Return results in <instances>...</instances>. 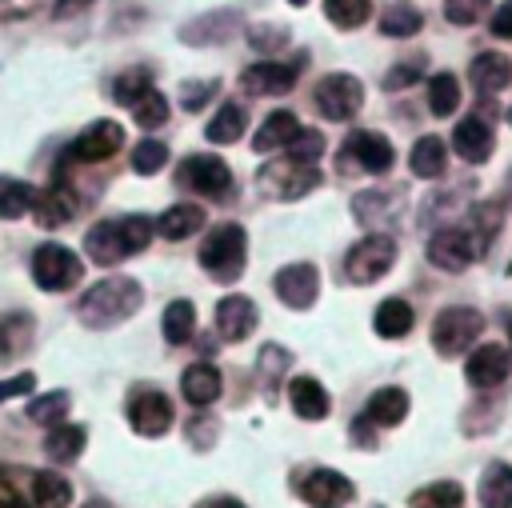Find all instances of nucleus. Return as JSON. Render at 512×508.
I'll return each instance as SVG.
<instances>
[{
    "mask_svg": "<svg viewBox=\"0 0 512 508\" xmlns=\"http://www.w3.org/2000/svg\"><path fill=\"white\" fill-rule=\"evenodd\" d=\"M140 304H144L140 280L108 276V280H96V284L76 300V316H80L84 328H116V324H124L128 316H136Z\"/></svg>",
    "mask_w": 512,
    "mask_h": 508,
    "instance_id": "obj_1",
    "label": "nucleus"
},
{
    "mask_svg": "<svg viewBox=\"0 0 512 508\" xmlns=\"http://www.w3.org/2000/svg\"><path fill=\"white\" fill-rule=\"evenodd\" d=\"M152 232H156V224H152L148 216H140V212H132V216H112V220H100L96 228L84 232V252H88V260L112 268V264H120L124 256L144 252V248L152 244Z\"/></svg>",
    "mask_w": 512,
    "mask_h": 508,
    "instance_id": "obj_2",
    "label": "nucleus"
},
{
    "mask_svg": "<svg viewBox=\"0 0 512 508\" xmlns=\"http://www.w3.org/2000/svg\"><path fill=\"white\" fill-rule=\"evenodd\" d=\"M244 260H248V236L240 224H216L200 244V268L220 284H232L244 272Z\"/></svg>",
    "mask_w": 512,
    "mask_h": 508,
    "instance_id": "obj_3",
    "label": "nucleus"
},
{
    "mask_svg": "<svg viewBox=\"0 0 512 508\" xmlns=\"http://www.w3.org/2000/svg\"><path fill=\"white\" fill-rule=\"evenodd\" d=\"M256 184L272 200H300L312 188H320V168L304 164V160H292V156H276L256 172Z\"/></svg>",
    "mask_w": 512,
    "mask_h": 508,
    "instance_id": "obj_4",
    "label": "nucleus"
},
{
    "mask_svg": "<svg viewBox=\"0 0 512 508\" xmlns=\"http://www.w3.org/2000/svg\"><path fill=\"white\" fill-rule=\"evenodd\" d=\"M484 332V316L468 304H448L436 312L432 320V348L440 356H464V348H472Z\"/></svg>",
    "mask_w": 512,
    "mask_h": 508,
    "instance_id": "obj_5",
    "label": "nucleus"
},
{
    "mask_svg": "<svg viewBox=\"0 0 512 508\" xmlns=\"http://www.w3.org/2000/svg\"><path fill=\"white\" fill-rule=\"evenodd\" d=\"M396 264V240L388 232H368L360 236L348 256H344V276L352 284H376L380 276H388Z\"/></svg>",
    "mask_w": 512,
    "mask_h": 508,
    "instance_id": "obj_6",
    "label": "nucleus"
},
{
    "mask_svg": "<svg viewBox=\"0 0 512 508\" xmlns=\"http://www.w3.org/2000/svg\"><path fill=\"white\" fill-rule=\"evenodd\" d=\"M176 184L204 200H232V168L220 156H204V152L188 156L176 168Z\"/></svg>",
    "mask_w": 512,
    "mask_h": 508,
    "instance_id": "obj_7",
    "label": "nucleus"
},
{
    "mask_svg": "<svg viewBox=\"0 0 512 508\" xmlns=\"http://www.w3.org/2000/svg\"><path fill=\"white\" fill-rule=\"evenodd\" d=\"M84 276V260L64 244H40L32 252V280L44 292H68Z\"/></svg>",
    "mask_w": 512,
    "mask_h": 508,
    "instance_id": "obj_8",
    "label": "nucleus"
},
{
    "mask_svg": "<svg viewBox=\"0 0 512 508\" xmlns=\"http://www.w3.org/2000/svg\"><path fill=\"white\" fill-rule=\"evenodd\" d=\"M480 256H484V248H480V240H476L468 228L448 224V228H436V232L428 236V260H432L440 272H464V268H472Z\"/></svg>",
    "mask_w": 512,
    "mask_h": 508,
    "instance_id": "obj_9",
    "label": "nucleus"
},
{
    "mask_svg": "<svg viewBox=\"0 0 512 508\" xmlns=\"http://www.w3.org/2000/svg\"><path fill=\"white\" fill-rule=\"evenodd\" d=\"M316 108L324 120H352L364 108V84L352 72H328L316 84Z\"/></svg>",
    "mask_w": 512,
    "mask_h": 508,
    "instance_id": "obj_10",
    "label": "nucleus"
},
{
    "mask_svg": "<svg viewBox=\"0 0 512 508\" xmlns=\"http://www.w3.org/2000/svg\"><path fill=\"white\" fill-rule=\"evenodd\" d=\"M340 168L344 172H372V176H380V172H388L392 168V160H396V152H392V144H388V136H380V132H352L344 144H340Z\"/></svg>",
    "mask_w": 512,
    "mask_h": 508,
    "instance_id": "obj_11",
    "label": "nucleus"
},
{
    "mask_svg": "<svg viewBox=\"0 0 512 508\" xmlns=\"http://www.w3.org/2000/svg\"><path fill=\"white\" fill-rule=\"evenodd\" d=\"M272 288H276V300L284 308H296V312H308L320 296V272L316 264L308 260H296V264H284L276 276H272Z\"/></svg>",
    "mask_w": 512,
    "mask_h": 508,
    "instance_id": "obj_12",
    "label": "nucleus"
},
{
    "mask_svg": "<svg viewBox=\"0 0 512 508\" xmlns=\"http://www.w3.org/2000/svg\"><path fill=\"white\" fill-rule=\"evenodd\" d=\"M296 492H300V500L308 508H344L356 496L352 480L344 472H336V468H312V472H304L300 484H296Z\"/></svg>",
    "mask_w": 512,
    "mask_h": 508,
    "instance_id": "obj_13",
    "label": "nucleus"
},
{
    "mask_svg": "<svg viewBox=\"0 0 512 508\" xmlns=\"http://www.w3.org/2000/svg\"><path fill=\"white\" fill-rule=\"evenodd\" d=\"M300 68H304V56H296V60H260V64L240 72V88L248 96H284L296 84Z\"/></svg>",
    "mask_w": 512,
    "mask_h": 508,
    "instance_id": "obj_14",
    "label": "nucleus"
},
{
    "mask_svg": "<svg viewBox=\"0 0 512 508\" xmlns=\"http://www.w3.org/2000/svg\"><path fill=\"white\" fill-rule=\"evenodd\" d=\"M120 144H124V128L116 120H96V124H88L72 140L68 160H76V164H104V160H112L120 152Z\"/></svg>",
    "mask_w": 512,
    "mask_h": 508,
    "instance_id": "obj_15",
    "label": "nucleus"
},
{
    "mask_svg": "<svg viewBox=\"0 0 512 508\" xmlns=\"http://www.w3.org/2000/svg\"><path fill=\"white\" fill-rule=\"evenodd\" d=\"M464 376L472 388L488 392V388H500L508 376H512V352L504 344H480L468 352L464 360Z\"/></svg>",
    "mask_w": 512,
    "mask_h": 508,
    "instance_id": "obj_16",
    "label": "nucleus"
},
{
    "mask_svg": "<svg viewBox=\"0 0 512 508\" xmlns=\"http://www.w3.org/2000/svg\"><path fill=\"white\" fill-rule=\"evenodd\" d=\"M256 324H260V308L248 300V296H240V292H232V296H224L220 304H216V332L224 336V340H244V336H252L256 332Z\"/></svg>",
    "mask_w": 512,
    "mask_h": 508,
    "instance_id": "obj_17",
    "label": "nucleus"
},
{
    "mask_svg": "<svg viewBox=\"0 0 512 508\" xmlns=\"http://www.w3.org/2000/svg\"><path fill=\"white\" fill-rule=\"evenodd\" d=\"M128 424L140 436H164L172 428V400L164 392H140L128 404Z\"/></svg>",
    "mask_w": 512,
    "mask_h": 508,
    "instance_id": "obj_18",
    "label": "nucleus"
},
{
    "mask_svg": "<svg viewBox=\"0 0 512 508\" xmlns=\"http://www.w3.org/2000/svg\"><path fill=\"white\" fill-rule=\"evenodd\" d=\"M492 144H496V136H492V124H488L484 116H464V120L452 128V148H456V156H464L468 164H484V160L492 156Z\"/></svg>",
    "mask_w": 512,
    "mask_h": 508,
    "instance_id": "obj_19",
    "label": "nucleus"
},
{
    "mask_svg": "<svg viewBox=\"0 0 512 508\" xmlns=\"http://www.w3.org/2000/svg\"><path fill=\"white\" fill-rule=\"evenodd\" d=\"M408 408H412V400H408L404 388H376V392L368 396L360 420H368L372 428H396V424H404Z\"/></svg>",
    "mask_w": 512,
    "mask_h": 508,
    "instance_id": "obj_20",
    "label": "nucleus"
},
{
    "mask_svg": "<svg viewBox=\"0 0 512 508\" xmlns=\"http://www.w3.org/2000/svg\"><path fill=\"white\" fill-rule=\"evenodd\" d=\"M288 400H292V412L300 420H324L332 412V396L316 376H296L288 384Z\"/></svg>",
    "mask_w": 512,
    "mask_h": 508,
    "instance_id": "obj_21",
    "label": "nucleus"
},
{
    "mask_svg": "<svg viewBox=\"0 0 512 508\" xmlns=\"http://www.w3.org/2000/svg\"><path fill=\"white\" fill-rule=\"evenodd\" d=\"M296 136H300V120H296L288 108H276V112H268L264 124L256 128L252 148H256V152H276V148H288Z\"/></svg>",
    "mask_w": 512,
    "mask_h": 508,
    "instance_id": "obj_22",
    "label": "nucleus"
},
{
    "mask_svg": "<svg viewBox=\"0 0 512 508\" xmlns=\"http://www.w3.org/2000/svg\"><path fill=\"white\" fill-rule=\"evenodd\" d=\"M468 80L476 84V92H500L512 84V60L504 52H480L468 64Z\"/></svg>",
    "mask_w": 512,
    "mask_h": 508,
    "instance_id": "obj_23",
    "label": "nucleus"
},
{
    "mask_svg": "<svg viewBox=\"0 0 512 508\" xmlns=\"http://www.w3.org/2000/svg\"><path fill=\"white\" fill-rule=\"evenodd\" d=\"M412 320H416V316H412V304L400 300V296L380 300L376 312H372V328H376V336H384V340L408 336V332H412Z\"/></svg>",
    "mask_w": 512,
    "mask_h": 508,
    "instance_id": "obj_24",
    "label": "nucleus"
},
{
    "mask_svg": "<svg viewBox=\"0 0 512 508\" xmlns=\"http://www.w3.org/2000/svg\"><path fill=\"white\" fill-rule=\"evenodd\" d=\"M220 372L212 368V364H188L184 368V376H180V392H184V400L188 404H196V408H208L216 396H220Z\"/></svg>",
    "mask_w": 512,
    "mask_h": 508,
    "instance_id": "obj_25",
    "label": "nucleus"
},
{
    "mask_svg": "<svg viewBox=\"0 0 512 508\" xmlns=\"http://www.w3.org/2000/svg\"><path fill=\"white\" fill-rule=\"evenodd\" d=\"M240 16L228 8V12H208V16H196L192 24H184L180 28V40L184 44H220V40H228L232 36V24H236Z\"/></svg>",
    "mask_w": 512,
    "mask_h": 508,
    "instance_id": "obj_26",
    "label": "nucleus"
},
{
    "mask_svg": "<svg viewBox=\"0 0 512 508\" xmlns=\"http://www.w3.org/2000/svg\"><path fill=\"white\" fill-rule=\"evenodd\" d=\"M408 168H412V176H420V180L444 176V168H448V148H444V140H440V136H420V140L412 144V152H408Z\"/></svg>",
    "mask_w": 512,
    "mask_h": 508,
    "instance_id": "obj_27",
    "label": "nucleus"
},
{
    "mask_svg": "<svg viewBox=\"0 0 512 508\" xmlns=\"http://www.w3.org/2000/svg\"><path fill=\"white\" fill-rule=\"evenodd\" d=\"M480 508H512V464L492 460L480 476Z\"/></svg>",
    "mask_w": 512,
    "mask_h": 508,
    "instance_id": "obj_28",
    "label": "nucleus"
},
{
    "mask_svg": "<svg viewBox=\"0 0 512 508\" xmlns=\"http://www.w3.org/2000/svg\"><path fill=\"white\" fill-rule=\"evenodd\" d=\"M72 212H76V204H72L68 188H44L32 200V216H36L40 228H60V224L72 220Z\"/></svg>",
    "mask_w": 512,
    "mask_h": 508,
    "instance_id": "obj_29",
    "label": "nucleus"
},
{
    "mask_svg": "<svg viewBox=\"0 0 512 508\" xmlns=\"http://www.w3.org/2000/svg\"><path fill=\"white\" fill-rule=\"evenodd\" d=\"M200 224H204V208H200V204H172V208L160 212L156 232H160L164 240H184V236H192Z\"/></svg>",
    "mask_w": 512,
    "mask_h": 508,
    "instance_id": "obj_30",
    "label": "nucleus"
},
{
    "mask_svg": "<svg viewBox=\"0 0 512 508\" xmlns=\"http://www.w3.org/2000/svg\"><path fill=\"white\" fill-rule=\"evenodd\" d=\"M84 440H88V432H84L80 424H56V428H48V436H44V452H48V460H56V464H72V460L84 452Z\"/></svg>",
    "mask_w": 512,
    "mask_h": 508,
    "instance_id": "obj_31",
    "label": "nucleus"
},
{
    "mask_svg": "<svg viewBox=\"0 0 512 508\" xmlns=\"http://www.w3.org/2000/svg\"><path fill=\"white\" fill-rule=\"evenodd\" d=\"M420 28H424V12H420L416 4H408V0H396V4H388V8L380 12V32L392 36V40L416 36Z\"/></svg>",
    "mask_w": 512,
    "mask_h": 508,
    "instance_id": "obj_32",
    "label": "nucleus"
},
{
    "mask_svg": "<svg viewBox=\"0 0 512 508\" xmlns=\"http://www.w3.org/2000/svg\"><path fill=\"white\" fill-rule=\"evenodd\" d=\"M32 336H36V324H32L24 312L4 316V320H0V360H16V356H24L28 344H32Z\"/></svg>",
    "mask_w": 512,
    "mask_h": 508,
    "instance_id": "obj_33",
    "label": "nucleus"
},
{
    "mask_svg": "<svg viewBox=\"0 0 512 508\" xmlns=\"http://www.w3.org/2000/svg\"><path fill=\"white\" fill-rule=\"evenodd\" d=\"M28 492L36 500V508H68L72 504V484L56 472H32Z\"/></svg>",
    "mask_w": 512,
    "mask_h": 508,
    "instance_id": "obj_34",
    "label": "nucleus"
},
{
    "mask_svg": "<svg viewBox=\"0 0 512 508\" xmlns=\"http://www.w3.org/2000/svg\"><path fill=\"white\" fill-rule=\"evenodd\" d=\"M244 124H248V116H244L240 104H220L216 116L208 120L204 136H208L212 144H236V140L244 136Z\"/></svg>",
    "mask_w": 512,
    "mask_h": 508,
    "instance_id": "obj_35",
    "label": "nucleus"
},
{
    "mask_svg": "<svg viewBox=\"0 0 512 508\" xmlns=\"http://www.w3.org/2000/svg\"><path fill=\"white\" fill-rule=\"evenodd\" d=\"M160 324H164V340H168V344L192 340V332H196V304H192V300H172V304L164 308Z\"/></svg>",
    "mask_w": 512,
    "mask_h": 508,
    "instance_id": "obj_36",
    "label": "nucleus"
},
{
    "mask_svg": "<svg viewBox=\"0 0 512 508\" xmlns=\"http://www.w3.org/2000/svg\"><path fill=\"white\" fill-rule=\"evenodd\" d=\"M408 508H464V488L456 480H436L412 492Z\"/></svg>",
    "mask_w": 512,
    "mask_h": 508,
    "instance_id": "obj_37",
    "label": "nucleus"
},
{
    "mask_svg": "<svg viewBox=\"0 0 512 508\" xmlns=\"http://www.w3.org/2000/svg\"><path fill=\"white\" fill-rule=\"evenodd\" d=\"M428 108L432 116H452L460 108V80L452 72H436L428 80Z\"/></svg>",
    "mask_w": 512,
    "mask_h": 508,
    "instance_id": "obj_38",
    "label": "nucleus"
},
{
    "mask_svg": "<svg viewBox=\"0 0 512 508\" xmlns=\"http://www.w3.org/2000/svg\"><path fill=\"white\" fill-rule=\"evenodd\" d=\"M68 404H72V396H68L64 388L44 392V396H36V400L28 404V420H32V424H44V428H56V424H64Z\"/></svg>",
    "mask_w": 512,
    "mask_h": 508,
    "instance_id": "obj_39",
    "label": "nucleus"
},
{
    "mask_svg": "<svg viewBox=\"0 0 512 508\" xmlns=\"http://www.w3.org/2000/svg\"><path fill=\"white\" fill-rule=\"evenodd\" d=\"M32 184L24 180H0V220H20L24 212H32Z\"/></svg>",
    "mask_w": 512,
    "mask_h": 508,
    "instance_id": "obj_40",
    "label": "nucleus"
},
{
    "mask_svg": "<svg viewBox=\"0 0 512 508\" xmlns=\"http://www.w3.org/2000/svg\"><path fill=\"white\" fill-rule=\"evenodd\" d=\"M152 88H156V84H152V72H148V68H128V72L116 76V84H112V100L132 108V104H136L144 92H152Z\"/></svg>",
    "mask_w": 512,
    "mask_h": 508,
    "instance_id": "obj_41",
    "label": "nucleus"
},
{
    "mask_svg": "<svg viewBox=\"0 0 512 508\" xmlns=\"http://www.w3.org/2000/svg\"><path fill=\"white\" fill-rule=\"evenodd\" d=\"M324 16L336 28H360L372 16V0H324Z\"/></svg>",
    "mask_w": 512,
    "mask_h": 508,
    "instance_id": "obj_42",
    "label": "nucleus"
},
{
    "mask_svg": "<svg viewBox=\"0 0 512 508\" xmlns=\"http://www.w3.org/2000/svg\"><path fill=\"white\" fill-rule=\"evenodd\" d=\"M132 116H136L140 128H160V124L168 120V100H164V92H160V88L144 92V96L132 104Z\"/></svg>",
    "mask_w": 512,
    "mask_h": 508,
    "instance_id": "obj_43",
    "label": "nucleus"
},
{
    "mask_svg": "<svg viewBox=\"0 0 512 508\" xmlns=\"http://www.w3.org/2000/svg\"><path fill=\"white\" fill-rule=\"evenodd\" d=\"M128 164H132V172H140V176H152V172H160V168L168 164V148H164L160 140H140V144L132 148Z\"/></svg>",
    "mask_w": 512,
    "mask_h": 508,
    "instance_id": "obj_44",
    "label": "nucleus"
},
{
    "mask_svg": "<svg viewBox=\"0 0 512 508\" xmlns=\"http://www.w3.org/2000/svg\"><path fill=\"white\" fill-rule=\"evenodd\" d=\"M216 88H220V80H184L180 84V108L184 112H200L216 96Z\"/></svg>",
    "mask_w": 512,
    "mask_h": 508,
    "instance_id": "obj_45",
    "label": "nucleus"
},
{
    "mask_svg": "<svg viewBox=\"0 0 512 508\" xmlns=\"http://www.w3.org/2000/svg\"><path fill=\"white\" fill-rule=\"evenodd\" d=\"M292 160H304V164H316V156L324 152V136L320 132H312V128H300V136L284 148Z\"/></svg>",
    "mask_w": 512,
    "mask_h": 508,
    "instance_id": "obj_46",
    "label": "nucleus"
},
{
    "mask_svg": "<svg viewBox=\"0 0 512 508\" xmlns=\"http://www.w3.org/2000/svg\"><path fill=\"white\" fill-rule=\"evenodd\" d=\"M484 12H488V0H444V16L452 24H460V28L476 24Z\"/></svg>",
    "mask_w": 512,
    "mask_h": 508,
    "instance_id": "obj_47",
    "label": "nucleus"
},
{
    "mask_svg": "<svg viewBox=\"0 0 512 508\" xmlns=\"http://www.w3.org/2000/svg\"><path fill=\"white\" fill-rule=\"evenodd\" d=\"M248 40H252V48H260V52H280V48H288V32L276 28V24H260V28H252Z\"/></svg>",
    "mask_w": 512,
    "mask_h": 508,
    "instance_id": "obj_48",
    "label": "nucleus"
},
{
    "mask_svg": "<svg viewBox=\"0 0 512 508\" xmlns=\"http://www.w3.org/2000/svg\"><path fill=\"white\" fill-rule=\"evenodd\" d=\"M420 72H424V56H412V60H404V64H396V68H392V72L384 76V88H392V92H396V88H404V84H412V80H416Z\"/></svg>",
    "mask_w": 512,
    "mask_h": 508,
    "instance_id": "obj_49",
    "label": "nucleus"
},
{
    "mask_svg": "<svg viewBox=\"0 0 512 508\" xmlns=\"http://www.w3.org/2000/svg\"><path fill=\"white\" fill-rule=\"evenodd\" d=\"M32 388H36V376H32V372H16V376L0 380V404L12 400V396H28Z\"/></svg>",
    "mask_w": 512,
    "mask_h": 508,
    "instance_id": "obj_50",
    "label": "nucleus"
},
{
    "mask_svg": "<svg viewBox=\"0 0 512 508\" xmlns=\"http://www.w3.org/2000/svg\"><path fill=\"white\" fill-rule=\"evenodd\" d=\"M488 32H492V36H500V40H512V0H504V4L492 12Z\"/></svg>",
    "mask_w": 512,
    "mask_h": 508,
    "instance_id": "obj_51",
    "label": "nucleus"
},
{
    "mask_svg": "<svg viewBox=\"0 0 512 508\" xmlns=\"http://www.w3.org/2000/svg\"><path fill=\"white\" fill-rule=\"evenodd\" d=\"M0 508H20V492L4 472H0Z\"/></svg>",
    "mask_w": 512,
    "mask_h": 508,
    "instance_id": "obj_52",
    "label": "nucleus"
},
{
    "mask_svg": "<svg viewBox=\"0 0 512 508\" xmlns=\"http://www.w3.org/2000/svg\"><path fill=\"white\" fill-rule=\"evenodd\" d=\"M88 4H92V0H56L52 16H60V20H64V16H76V12H84Z\"/></svg>",
    "mask_w": 512,
    "mask_h": 508,
    "instance_id": "obj_53",
    "label": "nucleus"
},
{
    "mask_svg": "<svg viewBox=\"0 0 512 508\" xmlns=\"http://www.w3.org/2000/svg\"><path fill=\"white\" fill-rule=\"evenodd\" d=\"M504 204L512 208V168H508V176H504Z\"/></svg>",
    "mask_w": 512,
    "mask_h": 508,
    "instance_id": "obj_54",
    "label": "nucleus"
},
{
    "mask_svg": "<svg viewBox=\"0 0 512 508\" xmlns=\"http://www.w3.org/2000/svg\"><path fill=\"white\" fill-rule=\"evenodd\" d=\"M212 508H244L240 500H220V504H212Z\"/></svg>",
    "mask_w": 512,
    "mask_h": 508,
    "instance_id": "obj_55",
    "label": "nucleus"
},
{
    "mask_svg": "<svg viewBox=\"0 0 512 508\" xmlns=\"http://www.w3.org/2000/svg\"><path fill=\"white\" fill-rule=\"evenodd\" d=\"M0 4H8V0H0ZM20 4H24V8H32V4H36V0H20Z\"/></svg>",
    "mask_w": 512,
    "mask_h": 508,
    "instance_id": "obj_56",
    "label": "nucleus"
},
{
    "mask_svg": "<svg viewBox=\"0 0 512 508\" xmlns=\"http://www.w3.org/2000/svg\"><path fill=\"white\" fill-rule=\"evenodd\" d=\"M292 4H296V8H304V4H308V0H292Z\"/></svg>",
    "mask_w": 512,
    "mask_h": 508,
    "instance_id": "obj_57",
    "label": "nucleus"
},
{
    "mask_svg": "<svg viewBox=\"0 0 512 508\" xmlns=\"http://www.w3.org/2000/svg\"><path fill=\"white\" fill-rule=\"evenodd\" d=\"M508 340H512V320H508Z\"/></svg>",
    "mask_w": 512,
    "mask_h": 508,
    "instance_id": "obj_58",
    "label": "nucleus"
},
{
    "mask_svg": "<svg viewBox=\"0 0 512 508\" xmlns=\"http://www.w3.org/2000/svg\"><path fill=\"white\" fill-rule=\"evenodd\" d=\"M508 124H512V108H508Z\"/></svg>",
    "mask_w": 512,
    "mask_h": 508,
    "instance_id": "obj_59",
    "label": "nucleus"
}]
</instances>
